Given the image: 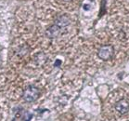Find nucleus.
<instances>
[{
  "mask_svg": "<svg viewBox=\"0 0 129 121\" xmlns=\"http://www.w3.org/2000/svg\"><path fill=\"white\" fill-rule=\"evenodd\" d=\"M115 110L121 115H124L129 111V100L122 99L115 103Z\"/></svg>",
  "mask_w": 129,
  "mask_h": 121,
  "instance_id": "nucleus-3",
  "label": "nucleus"
},
{
  "mask_svg": "<svg viewBox=\"0 0 129 121\" xmlns=\"http://www.w3.org/2000/svg\"><path fill=\"white\" fill-rule=\"evenodd\" d=\"M39 94H40V90L38 88H36L35 86L30 85L24 89L22 98L27 103H33L38 99Z\"/></svg>",
  "mask_w": 129,
  "mask_h": 121,
  "instance_id": "nucleus-1",
  "label": "nucleus"
},
{
  "mask_svg": "<svg viewBox=\"0 0 129 121\" xmlns=\"http://www.w3.org/2000/svg\"><path fill=\"white\" fill-rule=\"evenodd\" d=\"M114 54V49L112 45H104L100 47L98 51V56L102 61H108L113 57Z\"/></svg>",
  "mask_w": 129,
  "mask_h": 121,
  "instance_id": "nucleus-2",
  "label": "nucleus"
},
{
  "mask_svg": "<svg viewBox=\"0 0 129 121\" xmlns=\"http://www.w3.org/2000/svg\"><path fill=\"white\" fill-rule=\"evenodd\" d=\"M59 32H60V26H59L58 24L55 23L54 25L50 26L49 28L47 30L46 34H47V36H48L49 38H54V37L58 36Z\"/></svg>",
  "mask_w": 129,
  "mask_h": 121,
  "instance_id": "nucleus-4",
  "label": "nucleus"
}]
</instances>
